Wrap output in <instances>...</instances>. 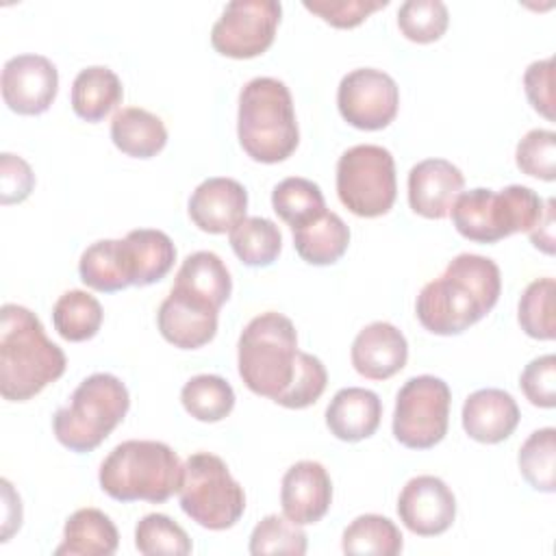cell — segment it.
Instances as JSON below:
<instances>
[{
  "instance_id": "obj_1",
  "label": "cell",
  "mask_w": 556,
  "mask_h": 556,
  "mask_svg": "<svg viewBox=\"0 0 556 556\" xmlns=\"http://www.w3.org/2000/svg\"><path fill=\"white\" fill-rule=\"evenodd\" d=\"M502 274L493 258L463 252L417 295L419 324L441 337L460 334L480 321L500 300Z\"/></svg>"
},
{
  "instance_id": "obj_2",
  "label": "cell",
  "mask_w": 556,
  "mask_h": 556,
  "mask_svg": "<svg viewBox=\"0 0 556 556\" xmlns=\"http://www.w3.org/2000/svg\"><path fill=\"white\" fill-rule=\"evenodd\" d=\"M65 352L46 337L39 317L20 304L0 308V393L26 402L65 374Z\"/></svg>"
},
{
  "instance_id": "obj_3",
  "label": "cell",
  "mask_w": 556,
  "mask_h": 556,
  "mask_svg": "<svg viewBox=\"0 0 556 556\" xmlns=\"http://www.w3.org/2000/svg\"><path fill=\"white\" fill-rule=\"evenodd\" d=\"M237 137L243 152L258 163H280L289 159L300 130L289 87L271 76H256L239 93Z\"/></svg>"
},
{
  "instance_id": "obj_4",
  "label": "cell",
  "mask_w": 556,
  "mask_h": 556,
  "mask_svg": "<svg viewBox=\"0 0 556 556\" xmlns=\"http://www.w3.org/2000/svg\"><path fill=\"white\" fill-rule=\"evenodd\" d=\"M300 356L295 326L282 313H261L239 334L237 365L243 384L276 404L289 391Z\"/></svg>"
},
{
  "instance_id": "obj_5",
  "label": "cell",
  "mask_w": 556,
  "mask_h": 556,
  "mask_svg": "<svg viewBox=\"0 0 556 556\" xmlns=\"http://www.w3.org/2000/svg\"><path fill=\"white\" fill-rule=\"evenodd\" d=\"M102 491L117 502H167L178 493L182 465L163 441L130 439L115 445L100 465Z\"/></svg>"
},
{
  "instance_id": "obj_6",
  "label": "cell",
  "mask_w": 556,
  "mask_h": 556,
  "mask_svg": "<svg viewBox=\"0 0 556 556\" xmlns=\"http://www.w3.org/2000/svg\"><path fill=\"white\" fill-rule=\"evenodd\" d=\"M128 406V389L117 376L91 374L54 413L52 432L63 447L76 454L91 452L124 421Z\"/></svg>"
},
{
  "instance_id": "obj_7",
  "label": "cell",
  "mask_w": 556,
  "mask_h": 556,
  "mask_svg": "<svg viewBox=\"0 0 556 556\" xmlns=\"http://www.w3.org/2000/svg\"><path fill=\"white\" fill-rule=\"evenodd\" d=\"M545 202L526 185L502 191L476 187L460 191L452 204V224L460 237L476 243H495L515 232H530L543 217Z\"/></svg>"
},
{
  "instance_id": "obj_8",
  "label": "cell",
  "mask_w": 556,
  "mask_h": 556,
  "mask_svg": "<svg viewBox=\"0 0 556 556\" xmlns=\"http://www.w3.org/2000/svg\"><path fill=\"white\" fill-rule=\"evenodd\" d=\"M178 495L185 515L208 530L232 528L245 510L243 486L211 452H195L185 460Z\"/></svg>"
},
{
  "instance_id": "obj_9",
  "label": "cell",
  "mask_w": 556,
  "mask_h": 556,
  "mask_svg": "<svg viewBox=\"0 0 556 556\" xmlns=\"http://www.w3.org/2000/svg\"><path fill=\"white\" fill-rule=\"evenodd\" d=\"M337 193L341 204L358 217H380L397 195L393 154L374 143L348 148L337 163Z\"/></svg>"
},
{
  "instance_id": "obj_10",
  "label": "cell",
  "mask_w": 556,
  "mask_h": 556,
  "mask_svg": "<svg viewBox=\"0 0 556 556\" xmlns=\"http://www.w3.org/2000/svg\"><path fill=\"white\" fill-rule=\"evenodd\" d=\"M450 404L445 380L430 374L408 378L395 397L393 437L410 450L434 447L447 434Z\"/></svg>"
},
{
  "instance_id": "obj_11",
  "label": "cell",
  "mask_w": 556,
  "mask_h": 556,
  "mask_svg": "<svg viewBox=\"0 0 556 556\" xmlns=\"http://www.w3.org/2000/svg\"><path fill=\"white\" fill-rule=\"evenodd\" d=\"M282 7L276 0L228 2L211 28L213 48L230 59L263 54L276 37Z\"/></svg>"
},
{
  "instance_id": "obj_12",
  "label": "cell",
  "mask_w": 556,
  "mask_h": 556,
  "mask_svg": "<svg viewBox=\"0 0 556 556\" xmlns=\"http://www.w3.org/2000/svg\"><path fill=\"white\" fill-rule=\"evenodd\" d=\"M337 106L350 126L358 130H380L397 115L400 89L387 72L358 67L341 78Z\"/></svg>"
},
{
  "instance_id": "obj_13",
  "label": "cell",
  "mask_w": 556,
  "mask_h": 556,
  "mask_svg": "<svg viewBox=\"0 0 556 556\" xmlns=\"http://www.w3.org/2000/svg\"><path fill=\"white\" fill-rule=\"evenodd\" d=\"M2 100L17 115H39L59 91V72L48 56L17 54L2 67Z\"/></svg>"
},
{
  "instance_id": "obj_14",
  "label": "cell",
  "mask_w": 556,
  "mask_h": 556,
  "mask_svg": "<svg viewBox=\"0 0 556 556\" xmlns=\"http://www.w3.org/2000/svg\"><path fill=\"white\" fill-rule=\"evenodd\" d=\"M400 521L417 536H437L456 519V497L437 476L410 478L397 497Z\"/></svg>"
},
{
  "instance_id": "obj_15",
  "label": "cell",
  "mask_w": 556,
  "mask_h": 556,
  "mask_svg": "<svg viewBox=\"0 0 556 556\" xmlns=\"http://www.w3.org/2000/svg\"><path fill=\"white\" fill-rule=\"evenodd\" d=\"M217 317V306L193 293L172 287L169 295L159 306L156 326L163 339L174 348L195 350L215 337Z\"/></svg>"
},
{
  "instance_id": "obj_16",
  "label": "cell",
  "mask_w": 556,
  "mask_h": 556,
  "mask_svg": "<svg viewBox=\"0 0 556 556\" xmlns=\"http://www.w3.org/2000/svg\"><path fill=\"white\" fill-rule=\"evenodd\" d=\"M332 482L317 460H298L282 476L280 506L287 519L298 526L317 523L330 508Z\"/></svg>"
},
{
  "instance_id": "obj_17",
  "label": "cell",
  "mask_w": 556,
  "mask_h": 556,
  "mask_svg": "<svg viewBox=\"0 0 556 556\" xmlns=\"http://www.w3.org/2000/svg\"><path fill=\"white\" fill-rule=\"evenodd\" d=\"M245 187L239 180L226 176H213L202 180L189 198L191 222L208 235L230 232L241 219H245Z\"/></svg>"
},
{
  "instance_id": "obj_18",
  "label": "cell",
  "mask_w": 556,
  "mask_h": 556,
  "mask_svg": "<svg viewBox=\"0 0 556 556\" xmlns=\"http://www.w3.org/2000/svg\"><path fill=\"white\" fill-rule=\"evenodd\" d=\"M463 172L445 159H424L408 172V204L428 219L450 215L454 200L463 191Z\"/></svg>"
},
{
  "instance_id": "obj_19",
  "label": "cell",
  "mask_w": 556,
  "mask_h": 556,
  "mask_svg": "<svg viewBox=\"0 0 556 556\" xmlns=\"http://www.w3.org/2000/svg\"><path fill=\"white\" fill-rule=\"evenodd\" d=\"M350 356L361 376L369 380H387L404 369L408 343L393 324L374 321L356 334Z\"/></svg>"
},
{
  "instance_id": "obj_20",
  "label": "cell",
  "mask_w": 556,
  "mask_h": 556,
  "mask_svg": "<svg viewBox=\"0 0 556 556\" xmlns=\"http://www.w3.org/2000/svg\"><path fill=\"white\" fill-rule=\"evenodd\" d=\"M463 428L478 443H500L519 424V406L504 389H478L463 404Z\"/></svg>"
},
{
  "instance_id": "obj_21",
  "label": "cell",
  "mask_w": 556,
  "mask_h": 556,
  "mask_svg": "<svg viewBox=\"0 0 556 556\" xmlns=\"http://www.w3.org/2000/svg\"><path fill=\"white\" fill-rule=\"evenodd\" d=\"M382 417L380 397L363 387H345L334 393L326 408V426L341 441L356 443L371 437Z\"/></svg>"
},
{
  "instance_id": "obj_22",
  "label": "cell",
  "mask_w": 556,
  "mask_h": 556,
  "mask_svg": "<svg viewBox=\"0 0 556 556\" xmlns=\"http://www.w3.org/2000/svg\"><path fill=\"white\" fill-rule=\"evenodd\" d=\"M124 258L135 287H148L169 274L176 261V245L163 232L154 228L130 230L124 239Z\"/></svg>"
},
{
  "instance_id": "obj_23",
  "label": "cell",
  "mask_w": 556,
  "mask_h": 556,
  "mask_svg": "<svg viewBox=\"0 0 556 556\" xmlns=\"http://www.w3.org/2000/svg\"><path fill=\"white\" fill-rule=\"evenodd\" d=\"M119 545V532L109 515L98 508H78L63 528L56 556H111Z\"/></svg>"
},
{
  "instance_id": "obj_24",
  "label": "cell",
  "mask_w": 556,
  "mask_h": 556,
  "mask_svg": "<svg viewBox=\"0 0 556 556\" xmlns=\"http://www.w3.org/2000/svg\"><path fill=\"white\" fill-rule=\"evenodd\" d=\"M291 232L295 252L311 265H332L350 245V228L332 211H324L319 217L291 228Z\"/></svg>"
},
{
  "instance_id": "obj_25",
  "label": "cell",
  "mask_w": 556,
  "mask_h": 556,
  "mask_svg": "<svg viewBox=\"0 0 556 556\" xmlns=\"http://www.w3.org/2000/svg\"><path fill=\"white\" fill-rule=\"evenodd\" d=\"M111 139L117 150L135 159H152L167 143V128L154 113L126 106L119 109L111 119Z\"/></svg>"
},
{
  "instance_id": "obj_26",
  "label": "cell",
  "mask_w": 556,
  "mask_h": 556,
  "mask_svg": "<svg viewBox=\"0 0 556 556\" xmlns=\"http://www.w3.org/2000/svg\"><path fill=\"white\" fill-rule=\"evenodd\" d=\"M72 109L74 113L89 122H102L124 98L122 80L119 76L104 67V65H91L78 72V76L72 83Z\"/></svg>"
},
{
  "instance_id": "obj_27",
  "label": "cell",
  "mask_w": 556,
  "mask_h": 556,
  "mask_svg": "<svg viewBox=\"0 0 556 556\" xmlns=\"http://www.w3.org/2000/svg\"><path fill=\"white\" fill-rule=\"evenodd\" d=\"M174 287L193 293L206 302H211L213 306L222 308L226 304V300L230 298L232 291V280L230 274L224 265V261L208 250H200L189 254L174 280Z\"/></svg>"
},
{
  "instance_id": "obj_28",
  "label": "cell",
  "mask_w": 556,
  "mask_h": 556,
  "mask_svg": "<svg viewBox=\"0 0 556 556\" xmlns=\"http://www.w3.org/2000/svg\"><path fill=\"white\" fill-rule=\"evenodd\" d=\"M80 280L96 291L113 293L130 287L122 239H100L91 243L78 261Z\"/></svg>"
},
{
  "instance_id": "obj_29",
  "label": "cell",
  "mask_w": 556,
  "mask_h": 556,
  "mask_svg": "<svg viewBox=\"0 0 556 556\" xmlns=\"http://www.w3.org/2000/svg\"><path fill=\"white\" fill-rule=\"evenodd\" d=\"M102 317L104 313L100 302L83 289L65 291L52 306L54 330L72 343L96 337L102 326Z\"/></svg>"
},
{
  "instance_id": "obj_30",
  "label": "cell",
  "mask_w": 556,
  "mask_h": 556,
  "mask_svg": "<svg viewBox=\"0 0 556 556\" xmlns=\"http://www.w3.org/2000/svg\"><path fill=\"white\" fill-rule=\"evenodd\" d=\"M230 248L243 265L267 267L282 250V235L267 217H245L230 230Z\"/></svg>"
},
{
  "instance_id": "obj_31",
  "label": "cell",
  "mask_w": 556,
  "mask_h": 556,
  "mask_svg": "<svg viewBox=\"0 0 556 556\" xmlns=\"http://www.w3.org/2000/svg\"><path fill=\"white\" fill-rule=\"evenodd\" d=\"M404 547L400 528L382 515H358L341 536V549L345 554H376L397 556Z\"/></svg>"
},
{
  "instance_id": "obj_32",
  "label": "cell",
  "mask_w": 556,
  "mask_h": 556,
  "mask_svg": "<svg viewBox=\"0 0 556 556\" xmlns=\"http://www.w3.org/2000/svg\"><path fill=\"white\" fill-rule=\"evenodd\" d=\"M180 402L193 419L213 424L230 415L235 408V391L222 376L200 374L185 382Z\"/></svg>"
},
{
  "instance_id": "obj_33",
  "label": "cell",
  "mask_w": 556,
  "mask_h": 556,
  "mask_svg": "<svg viewBox=\"0 0 556 556\" xmlns=\"http://www.w3.org/2000/svg\"><path fill=\"white\" fill-rule=\"evenodd\" d=\"M271 208L285 224L295 228L319 217L326 211V202L317 182L291 176L274 187Z\"/></svg>"
},
{
  "instance_id": "obj_34",
  "label": "cell",
  "mask_w": 556,
  "mask_h": 556,
  "mask_svg": "<svg viewBox=\"0 0 556 556\" xmlns=\"http://www.w3.org/2000/svg\"><path fill=\"white\" fill-rule=\"evenodd\" d=\"M519 471L526 482L543 493H554L556 489V430L552 426L534 430L517 454Z\"/></svg>"
},
{
  "instance_id": "obj_35",
  "label": "cell",
  "mask_w": 556,
  "mask_h": 556,
  "mask_svg": "<svg viewBox=\"0 0 556 556\" xmlns=\"http://www.w3.org/2000/svg\"><path fill=\"white\" fill-rule=\"evenodd\" d=\"M521 330L541 341H552L556 337L554 324V278H536L532 280L519 300L517 313Z\"/></svg>"
},
{
  "instance_id": "obj_36",
  "label": "cell",
  "mask_w": 556,
  "mask_h": 556,
  "mask_svg": "<svg viewBox=\"0 0 556 556\" xmlns=\"http://www.w3.org/2000/svg\"><path fill=\"white\" fill-rule=\"evenodd\" d=\"M135 547L146 556H154V554L187 556L191 554V539L167 515L150 513L143 519H139L135 528Z\"/></svg>"
},
{
  "instance_id": "obj_37",
  "label": "cell",
  "mask_w": 556,
  "mask_h": 556,
  "mask_svg": "<svg viewBox=\"0 0 556 556\" xmlns=\"http://www.w3.org/2000/svg\"><path fill=\"white\" fill-rule=\"evenodd\" d=\"M447 24L450 13L441 0H406L397 9V26L402 35L415 43L441 39Z\"/></svg>"
},
{
  "instance_id": "obj_38",
  "label": "cell",
  "mask_w": 556,
  "mask_h": 556,
  "mask_svg": "<svg viewBox=\"0 0 556 556\" xmlns=\"http://www.w3.org/2000/svg\"><path fill=\"white\" fill-rule=\"evenodd\" d=\"M306 532L287 517L267 515L263 517L252 534H250V554H291L302 556L306 554Z\"/></svg>"
},
{
  "instance_id": "obj_39",
  "label": "cell",
  "mask_w": 556,
  "mask_h": 556,
  "mask_svg": "<svg viewBox=\"0 0 556 556\" xmlns=\"http://www.w3.org/2000/svg\"><path fill=\"white\" fill-rule=\"evenodd\" d=\"M515 163L523 174L552 182L556 178V132L547 128L528 130L517 143Z\"/></svg>"
},
{
  "instance_id": "obj_40",
  "label": "cell",
  "mask_w": 556,
  "mask_h": 556,
  "mask_svg": "<svg viewBox=\"0 0 556 556\" xmlns=\"http://www.w3.org/2000/svg\"><path fill=\"white\" fill-rule=\"evenodd\" d=\"M326 384H328V371H326L324 363L317 356L302 352L300 369H298L289 391L278 400V404L285 408H295V410L306 408L321 397Z\"/></svg>"
},
{
  "instance_id": "obj_41",
  "label": "cell",
  "mask_w": 556,
  "mask_h": 556,
  "mask_svg": "<svg viewBox=\"0 0 556 556\" xmlns=\"http://www.w3.org/2000/svg\"><path fill=\"white\" fill-rule=\"evenodd\" d=\"M389 0H304V9L319 15L334 28H354Z\"/></svg>"
},
{
  "instance_id": "obj_42",
  "label": "cell",
  "mask_w": 556,
  "mask_h": 556,
  "mask_svg": "<svg viewBox=\"0 0 556 556\" xmlns=\"http://www.w3.org/2000/svg\"><path fill=\"white\" fill-rule=\"evenodd\" d=\"M519 387L530 404L539 408L556 406V356L543 354L526 365Z\"/></svg>"
},
{
  "instance_id": "obj_43",
  "label": "cell",
  "mask_w": 556,
  "mask_h": 556,
  "mask_svg": "<svg viewBox=\"0 0 556 556\" xmlns=\"http://www.w3.org/2000/svg\"><path fill=\"white\" fill-rule=\"evenodd\" d=\"M35 187V174L30 165L11 152L0 154V202H24Z\"/></svg>"
},
{
  "instance_id": "obj_44",
  "label": "cell",
  "mask_w": 556,
  "mask_h": 556,
  "mask_svg": "<svg viewBox=\"0 0 556 556\" xmlns=\"http://www.w3.org/2000/svg\"><path fill=\"white\" fill-rule=\"evenodd\" d=\"M554 61L543 59L528 65L523 74V89L526 96L536 113L545 119H554Z\"/></svg>"
},
{
  "instance_id": "obj_45",
  "label": "cell",
  "mask_w": 556,
  "mask_h": 556,
  "mask_svg": "<svg viewBox=\"0 0 556 556\" xmlns=\"http://www.w3.org/2000/svg\"><path fill=\"white\" fill-rule=\"evenodd\" d=\"M528 235L534 248H539L545 254H554V200L552 198L545 202L543 217L536 222V226Z\"/></svg>"
}]
</instances>
